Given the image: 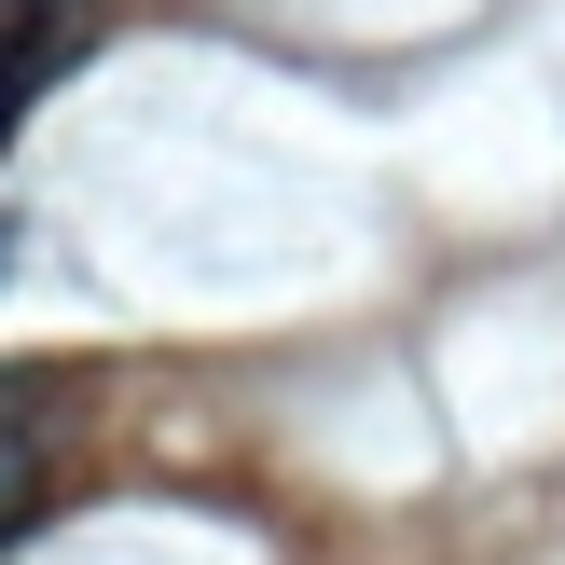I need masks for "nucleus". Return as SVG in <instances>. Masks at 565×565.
Segmentation results:
<instances>
[{
  "instance_id": "obj_1",
  "label": "nucleus",
  "mask_w": 565,
  "mask_h": 565,
  "mask_svg": "<svg viewBox=\"0 0 565 565\" xmlns=\"http://www.w3.org/2000/svg\"><path fill=\"white\" fill-rule=\"evenodd\" d=\"M70 55H83V42H70V28H14V42H0V138H14V110H28V97H42V83H55V70H70Z\"/></svg>"
}]
</instances>
